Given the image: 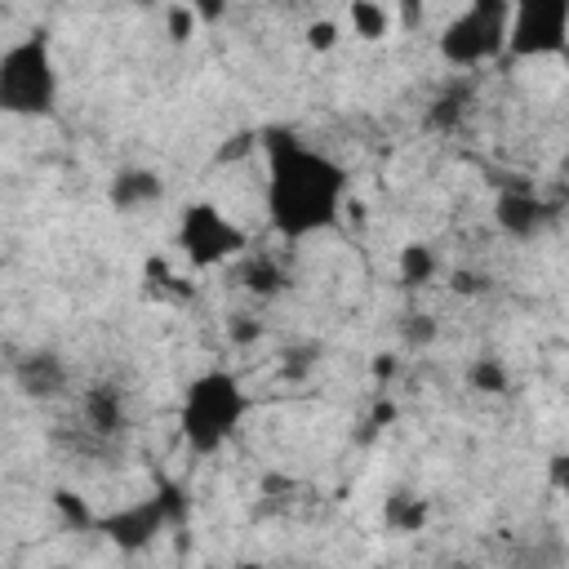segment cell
<instances>
[{
	"instance_id": "cell-1",
	"label": "cell",
	"mask_w": 569,
	"mask_h": 569,
	"mask_svg": "<svg viewBox=\"0 0 569 569\" xmlns=\"http://www.w3.org/2000/svg\"><path fill=\"white\" fill-rule=\"evenodd\" d=\"M351 178L347 169L320 151L307 147L289 129L267 133V222L280 240H307L320 231H333L347 213Z\"/></svg>"
},
{
	"instance_id": "cell-2",
	"label": "cell",
	"mask_w": 569,
	"mask_h": 569,
	"mask_svg": "<svg viewBox=\"0 0 569 569\" xmlns=\"http://www.w3.org/2000/svg\"><path fill=\"white\" fill-rule=\"evenodd\" d=\"M249 409H253V400H249L244 382L231 369L209 365L196 378H187V387L178 396V436L196 458H213L240 436Z\"/></svg>"
},
{
	"instance_id": "cell-3",
	"label": "cell",
	"mask_w": 569,
	"mask_h": 569,
	"mask_svg": "<svg viewBox=\"0 0 569 569\" xmlns=\"http://www.w3.org/2000/svg\"><path fill=\"white\" fill-rule=\"evenodd\" d=\"M58 107V62L49 31H27L0 53V111L13 120H44Z\"/></svg>"
},
{
	"instance_id": "cell-4",
	"label": "cell",
	"mask_w": 569,
	"mask_h": 569,
	"mask_svg": "<svg viewBox=\"0 0 569 569\" xmlns=\"http://www.w3.org/2000/svg\"><path fill=\"white\" fill-rule=\"evenodd\" d=\"M511 31V0H467L436 36V49L449 67H485L507 53Z\"/></svg>"
},
{
	"instance_id": "cell-5",
	"label": "cell",
	"mask_w": 569,
	"mask_h": 569,
	"mask_svg": "<svg viewBox=\"0 0 569 569\" xmlns=\"http://www.w3.org/2000/svg\"><path fill=\"white\" fill-rule=\"evenodd\" d=\"M173 244L182 253V262L191 271H213V267H227V262H240L249 253V231L213 200H191L182 213H178V231H173Z\"/></svg>"
},
{
	"instance_id": "cell-6",
	"label": "cell",
	"mask_w": 569,
	"mask_h": 569,
	"mask_svg": "<svg viewBox=\"0 0 569 569\" xmlns=\"http://www.w3.org/2000/svg\"><path fill=\"white\" fill-rule=\"evenodd\" d=\"M569 53V0H511L507 58Z\"/></svg>"
},
{
	"instance_id": "cell-7",
	"label": "cell",
	"mask_w": 569,
	"mask_h": 569,
	"mask_svg": "<svg viewBox=\"0 0 569 569\" xmlns=\"http://www.w3.org/2000/svg\"><path fill=\"white\" fill-rule=\"evenodd\" d=\"M169 525H173V511H169L164 493L138 498V502H124V507L98 516V529H102L107 542L120 547V551H142V547H151Z\"/></svg>"
},
{
	"instance_id": "cell-8",
	"label": "cell",
	"mask_w": 569,
	"mask_h": 569,
	"mask_svg": "<svg viewBox=\"0 0 569 569\" xmlns=\"http://www.w3.org/2000/svg\"><path fill=\"white\" fill-rule=\"evenodd\" d=\"M551 218H556V204L542 200V196H533V191H525V187H507L493 200V222L511 240H533Z\"/></svg>"
},
{
	"instance_id": "cell-9",
	"label": "cell",
	"mask_w": 569,
	"mask_h": 569,
	"mask_svg": "<svg viewBox=\"0 0 569 569\" xmlns=\"http://www.w3.org/2000/svg\"><path fill=\"white\" fill-rule=\"evenodd\" d=\"M107 200L124 213L133 209H147V204H160L164 200V178L156 169H120L111 182H107Z\"/></svg>"
},
{
	"instance_id": "cell-10",
	"label": "cell",
	"mask_w": 569,
	"mask_h": 569,
	"mask_svg": "<svg viewBox=\"0 0 569 569\" xmlns=\"http://www.w3.org/2000/svg\"><path fill=\"white\" fill-rule=\"evenodd\" d=\"M396 276L409 284V289H422L440 276V253L427 244V240H405L396 249Z\"/></svg>"
},
{
	"instance_id": "cell-11",
	"label": "cell",
	"mask_w": 569,
	"mask_h": 569,
	"mask_svg": "<svg viewBox=\"0 0 569 569\" xmlns=\"http://www.w3.org/2000/svg\"><path fill=\"white\" fill-rule=\"evenodd\" d=\"M84 422H89L98 436H116V431L124 427V396H120L116 387H107V382L89 387V391H84Z\"/></svg>"
},
{
	"instance_id": "cell-12",
	"label": "cell",
	"mask_w": 569,
	"mask_h": 569,
	"mask_svg": "<svg viewBox=\"0 0 569 569\" xmlns=\"http://www.w3.org/2000/svg\"><path fill=\"white\" fill-rule=\"evenodd\" d=\"M347 27H351L356 40L378 44L391 31V9L382 0H347Z\"/></svg>"
},
{
	"instance_id": "cell-13",
	"label": "cell",
	"mask_w": 569,
	"mask_h": 569,
	"mask_svg": "<svg viewBox=\"0 0 569 569\" xmlns=\"http://www.w3.org/2000/svg\"><path fill=\"white\" fill-rule=\"evenodd\" d=\"M467 382H471V391H480V396H502V391H511V373H507V365H502L498 356H476V360L467 365Z\"/></svg>"
},
{
	"instance_id": "cell-14",
	"label": "cell",
	"mask_w": 569,
	"mask_h": 569,
	"mask_svg": "<svg viewBox=\"0 0 569 569\" xmlns=\"http://www.w3.org/2000/svg\"><path fill=\"white\" fill-rule=\"evenodd\" d=\"M240 280H244V289H253L258 298H271V293L284 289V271H280L271 258H262V253H244V271H240Z\"/></svg>"
},
{
	"instance_id": "cell-15",
	"label": "cell",
	"mask_w": 569,
	"mask_h": 569,
	"mask_svg": "<svg viewBox=\"0 0 569 569\" xmlns=\"http://www.w3.org/2000/svg\"><path fill=\"white\" fill-rule=\"evenodd\" d=\"M427 502L422 498H413V493H396L391 502H387V525L396 529V533H418L422 525H427Z\"/></svg>"
},
{
	"instance_id": "cell-16",
	"label": "cell",
	"mask_w": 569,
	"mask_h": 569,
	"mask_svg": "<svg viewBox=\"0 0 569 569\" xmlns=\"http://www.w3.org/2000/svg\"><path fill=\"white\" fill-rule=\"evenodd\" d=\"M196 27H204V22L196 18V9L187 0H178V4L164 9V36H169V44H191L196 40Z\"/></svg>"
},
{
	"instance_id": "cell-17",
	"label": "cell",
	"mask_w": 569,
	"mask_h": 569,
	"mask_svg": "<svg viewBox=\"0 0 569 569\" xmlns=\"http://www.w3.org/2000/svg\"><path fill=\"white\" fill-rule=\"evenodd\" d=\"M22 382L31 387V396H53V387L62 382V369L53 356H36L22 365Z\"/></svg>"
},
{
	"instance_id": "cell-18",
	"label": "cell",
	"mask_w": 569,
	"mask_h": 569,
	"mask_svg": "<svg viewBox=\"0 0 569 569\" xmlns=\"http://www.w3.org/2000/svg\"><path fill=\"white\" fill-rule=\"evenodd\" d=\"M302 44H307L311 53H333V49L342 44V27H338V18H311V22L302 27Z\"/></svg>"
},
{
	"instance_id": "cell-19",
	"label": "cell",
	"mask_w": 569,
	"mask_h": 569,
	"mask_svg": "<svg viewBox=\"0 0 569 569\" xmlns=\"http://www.w3.org/2000/svg\"><path fill=\"white\" fill-rule=\"evenodd\" d=\"M53 507H58V516H62L71 529H98V516L84 511V498H80V493L58 489V493H53Z\"/></svg>"
},
{
	"instance_id": "cell-20",
	"label": "cell",
	"mask_w": 569,
	"mask_h": 569,
	"mask_svg": "<svg viewBox=\"0 0 569 569\" xmlns=\"http://www.w3.org/2000/svg\"><path fill=\"white\" fill-rule=\"evenodd\" d=\"M187 4L196 9V18H200L204 27L222 22V18H227V9H231V0H187Z\"/></svg>"
},
{
	"instance_id": "cell-21",
	"label": "cell",
	"mask_w": 569,
	"mask_h": 569,
	"mask_svg": "<svg viewBox=\"0 0 569 569\" xmlns=\"http://www.w3.org/2000/svg\"><path fill=\"white\" fill-rule=\"evenodd\" d=\"M551 485L569 498V458H565V453H560V458H551Z\"/></svg>"
},
{
	"instance_id": "cell-22",
	"label": "cell",
	"mask_w": 569,
	"mask_h": 569,
	"mask_svg": "<svg viewBox=\"0 0 569 569\" xmlns=\"http://www.w3.org/2000/svg\"><path fill=\"white\" fill-rule=\"evenodd\" d=\"M480 289H485L480 276H471V271H453V293H480Z\"/></svg>"
},
{
	"instance_id": "cell-23",
	"label": "cell",
	"mask_w": 569,
	"mask_h": 569,
	"mask_svg": "<svg viewBox=\"0 0 569 569\" xmlns=\"http://www.w3.org/2000/svg\"><path fill=\"white\" fill-rule=\"evenodd\" d=\"M258 333H262L258 325H244V320H236V325H231V338H236V342H253Z\"/></svg>"
},
{
	"instance_id": "cell-24",
	"label": "cell",
	"mask_w": 569,
	"mask_h": 569,
	"mask_svg": "<svg viewBox=\"0 0 569 569\" xmlns=\"http://www.w3.org/2000/svg\"><path fill=\"white\" fill-rule=\"evenodd\" d=\"M373 373H378V378H387V373H396V360H387V356H378V360H373Z\"/></svg>"
},
{
	"instance_id": "cell-25",
	"label": "cell",
	"mask_w": 569,
	"mask_h": 569,
	"mask_svg": "<svg viewBox=\"0 0 569 569\" xmlns=\"http://www.w3.org/2000/svg\"><path fill=\"white\" fill-rule=\"evenodd\" d=\"M133 4H156V0H133Z\"/></svg>"
}]
</instances>
